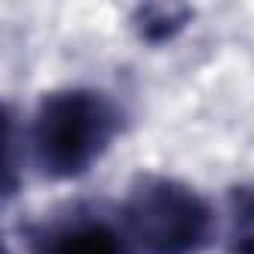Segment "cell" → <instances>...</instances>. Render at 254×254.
Returning a JSON list of instances; mask_svg holds the SVG:
<instances>
[{"label":"cell","mask_w":254,"mask_h":254,"mask_svg":"<svg viewBox=\"0 0 254 254\" xmlns=\"http://www.w3.org/2000/svg\"><path fill=\"white\" fill-rule=\"evenodd\" d=\"M132 224L141 245H147L153 254H180L203 233L206 212L191 194L159 186L138 194L132 206Z\"/></svg>","instance_id":"cell-2"},{"label":"cell","mask_w":254,"mask_h":254,"mask_svg":"<svg viewBox=\"0 0 254 254\" xmlns=\"http://www.w3.org/2000/svg\"><path fill=\"white\" fill-rule=\"evenodd\" d=\"M51 254H117V245L105 230L81 227L57 236V242L51 245Z\"/></svg>","instance_id":"cell-3"},{"label":"cell","mask_w":254,"mask_h":254,"mask_svg":"<svg viewBox=\"0 0 254 254\" xmlns=\"http://www.w3.org/2000/svg\"><path fill=\"white\" fill-rule=\"evenodd\" d=\"M108 117L102 105L90 96H57L51 99L36 126V147L45 165L75 171L90 156L105 138Z\"/></svg>","instance_id":"cell-1"}]
</instances>
